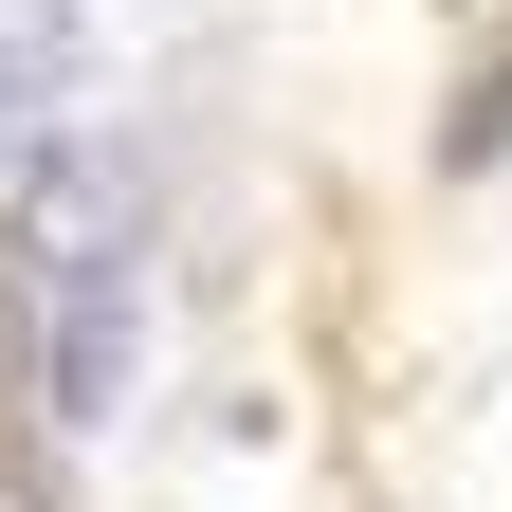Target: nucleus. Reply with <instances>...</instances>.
<instances>
[{"mask_svg":"<svg viewBox=\"0 0 512 512\" xmlns=\"http://www.w3.org/2000/svg\"><path fill=\"white\" fill-rule=\"evenodd\" d=\"M494 147H512V55H494L476 92H458V128H439V165H494Z\"/></svg>","mask_w":512,"mask_h":512,"instance_id":"nucleus-1","label":"nucleus"}]
</instances>
